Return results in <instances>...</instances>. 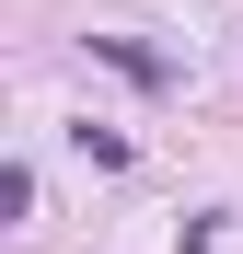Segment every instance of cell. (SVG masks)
<instances>
[{
	"mask_svg": "<svg viewBox=\"0 0 243 254\" xmlns=\"http://www.w3.org/2000/svg\"><path fill=\"white\" fill-rule=\"evenodd\" d=\"M93 47H104V58H116V69H128V81H174V69H162V58H151V47H128V35H93Z\"/></svg>",
	"mask_w": 243,
	"mask_h": 254,
	"instance_id": "1",
	"label": "cell"
}]
</instances>
